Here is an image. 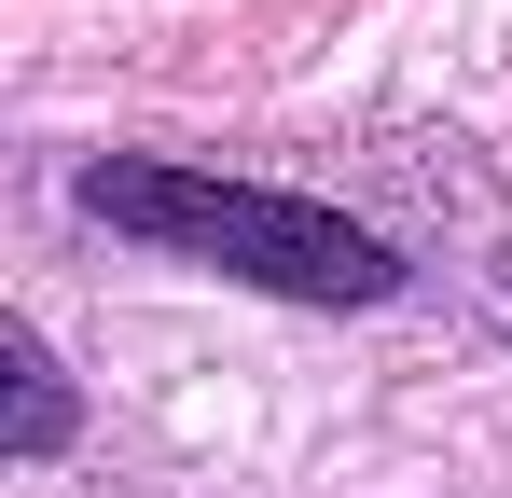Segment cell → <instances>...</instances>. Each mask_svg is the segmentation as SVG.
<instances>
[{
  "label": "cell",
  "mask_w": 512,
  "mask_h": 498,
  "mask_svg": "<svg viewBox=\"0 0 512 498\" xmlns=\"http://www.w3.org/2000/svg\"><path fill=\"white\" fill-rule=\"evenodd\" d=\"M84 208L125 222V236H153V249H180V263H208V277L291 291V305H374V291H402V263H388L374 222H346L319 194H277V180L111 153V166H84Z\"/></svg>",
  "instance_id": "obj_1"
},
{
  "label": "cell",
  "mask_w": 512,
  "mask_h": 498,
  "mask_svg": "<svg viewBox=\"0 0 512 498\" xmlns=\"http://www.w3.org/2000/svg\"><path fill=\"white\" fill-rule=\"evenodd\" d=\"M0 374H14V457H56V443H70V374L42 360V332H28V319L0 332Z\"/></svg>",
  "instance_id": "obj_2"
}]
</instances>
